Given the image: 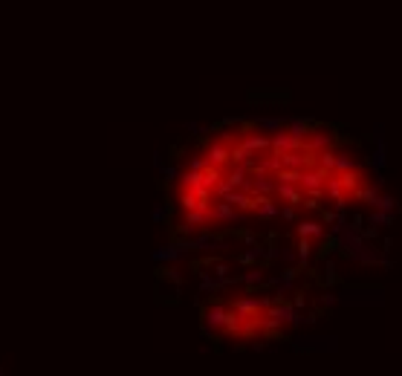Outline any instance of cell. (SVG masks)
<instances>
[{"label":"cell","mask_w":402,"mask_h":376,"mask_svg":"<svg viewBox=\"0 0 402 376\" xmlns=\"http://www.w3.org/2000/svg\"><path fill=\"white\" fill-rule=\"evenodd\" d=\"M368 174L327 133L310 128L223 131L179 174L186 223L293 214L327 203L362 200Z\"/></svg>","instance_id":"1"}]
</instances>
